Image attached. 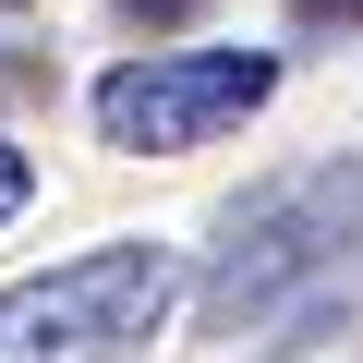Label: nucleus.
Segmentation results:
<instances>
[{"mask_svg":"<svg viewBox=\"0 0 363 363\" xmlns=\"http://www.w3.org/2000/svg\"><path fill=\"white\" fill-rule=\"evenodd\" d=\"M121 13H145V25H182V13H206V0H121Z\"/></svg>","mask_w":363,"mask_h":363,"instance_id":"39448f33","label":"nucleus"},{"mask_svg":"<svg viewBox=\"0 0 363 363\" xmlns=\"http://www.w3.org/2000/svg\"><path fill=\"white\" fill-rule=\"evenodd\" d=\"M25 194H37V169H25V145H0V218H13Z\"/></svg>","mask_w":363,"mask_h":363,"instance_id":"20e7f679","label":"nucleus"},{"mask_svg":"<svg viewBox=\"0 0 363 363\" xmlns=\"http://www.w3.org/2000/svg\"><path fill=\"white\" fill-rule=\"evenodd\" d=\"M279 97L267 49H145L97 85V133L133 157H182V145H218L230 121H255Z\"/></svg>","mask_w":363,"mask_h":363,"instance_id":"7ed1b4c3","label":"nucleus"},{"mask_svg":"<svg viewBox=\"0 0 363 363\" xmlns=\"http://www.w3.org/2000/svg\"><path fill=\"white\" fill-rule=\"evenodd\" d=\"M182 303L169 242H97L25 291H0V363H133Z\"/></svg>","mask_w":363,"mask_h":363,"instance_id":"f257e3e1","label":"nucleus"},{"mask_svg":"<svg viewBox=\"0 0 363 363\" xmlns=\"http://www.w3.org/2000/svg\"><path fill=\"white\" fill-rule=\"evenodd\" d=\"M351 242H363V157H315V169L267 182V194L230 218V255L206 279V315L218 327H255V315L303 303L315 279H339Z\"/></svg>","mask_w":363,"mask_h":363,"instance_id":"f03ea898","label":"nucleus"}]
</instances>
